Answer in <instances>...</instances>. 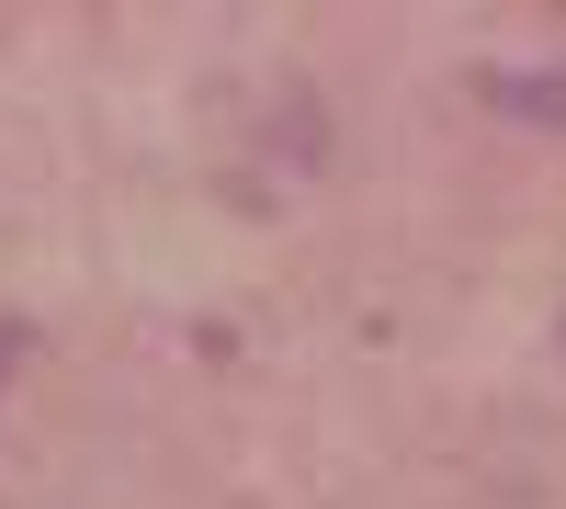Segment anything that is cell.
<instances>
[{
    "instance_id": "6da1fadb",
    "label": "cell",
    "mask_w": 566,
    "mask_h": 509,
    "mask_svg": "<svg viewBox=\"0 0 566 509\" xmlns=\"http://www.w3.org/2000/svg\"><path fill=\"white\" fill-rule=\"evenodd\" d=\"M510 114H533V125H566V68H533V79H488Z\"/></svg>"
},
{
    "instance_id": "7a4b0ae2",
    "label": "cell",
    "mask_w": 566,
    "mask_h": 509,
    "mask_svg": "<svg viewBox=\"0 0 566 509\" xmlns=\"http://www.w3.org/2000/svg\"><path fill=\"white\" fill-rule=\"evenodd\" d=\"M23 351H34V329H23V317H0V385L23 374Z\"/></svg>"
}]
</instances>
